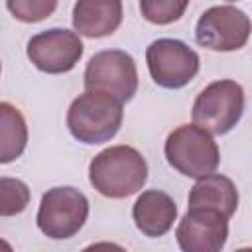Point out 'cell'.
<instances>
[{
  "label": "cell",
  "instance_id": "cell-1",
  "mask_svg": "<svg viewBox=\"0 0 252 252\" xmlns=\"http://www.w3.org/2000/svg\"><path fill=\"white\" fill-rule=\"evenodd\" d=\"M89 181L108 199H126L148 181V163L132 146H110L91 159Z\"/></svg>",
  "mask_w": 252,
  "mask_h": 252
},
{
  "label": "cell",
  "instance_id": "cell-2",
  "mask_svg": "<svg viewBox=\"0 0 252 252\" xmlns=\"http://www.w3.org/2000/svg\"><path fill=\"white\" fill-rule=\"evenodd\" d=\"M124 118V108L118 98L100 91H85L67 110V128L81 144L96 146L110 142Z\"/></svg>",
  "mask_w": 252,
  "mask_h": 252
},
{
  "label": "cell",
  "instance_id": "cell-3",
  "mask_svg": "<svg viewBox=\"0 0 252 252\" xmlns=\"http://www.w3.org/2000/svg\"><path fill=\"white\" fill-rule=\"evenodd\" d=\"M163 154L175 171L193 179L217 171L220 161V152L213 134L195 122L181 124L169 132L165 138Z\"/></svg>",
  "mask_w": 252,
  "mask_h": 252
},
{
  "label": "cell",
  "instance_id": "cell-4",
  "mask_svg": "<svg viewBox=\"0 0 252 252\" xmlns=\"http://www.w3.org/2000/svg\"><path fill=\"white\" fill-rule=\"evenodd\" d=\"M244 89L232 79H219L207 85L195 98L191 118L211 134H228L242 118Z\"/></svg>",
  "mask_w": 252,
  "mask_h": 252
},
{
  "label": "cell",
  "instance_id": "cell-5",
  "mask_svg": "<svg viewBox=\"0 0 252 252\" xmlns=\"http://www.w3.org/2000/svg\"><path fill=\"white\" fill-rule=\"evenodd\" d=\"M89 217V199L75 187H53L41 195L37 209V228L53 238L65 240L75 236Z\"/></svg>",
  "mask_w": 252,
  "mask_h": 252
},
{
  "label": "cell",
  "instance_id": "cell-6",
  "mask_svg": "<svg viewBox=\"0 0 252 252\" xmlns=\"http://www.w3.org/2000/svg\"><path fill=\"white\" fill-rule=\"evenodd\" d=\"M87 91L112 94L120 102L132 100L138 91V69L134 57L122 49H104L94 53L83 75Z\"/></svg>",
  "mask_w": 252,
  "mask_h": 252
},
{
  "label": "cell",
  "instance_id": "cell-7",
  "mask_svg": "<svg viewBox=\"0 0 252 252\" xmlns=\"http://www.w3.org/2000/svg\"><path fill=\"white\" fill-rule=\"evenodd\" d=\"M146 63L150 77L161 89H183L199 73L201 59L181 39L159 37L146 49Z\"/></svg>",
  "mask_w": 252,
  "mask_h": 252
},
{
  "label": "cell",
  "instance_id": "cell-8",
  "mask_svg": "<svg viewBox=\"0 0 252 252\" xmlns=\"http://www.w3.org/2000/svg\"><path fill=\"white\" fill-rule=\"evenodd\" d=\"M250 37V18L236 6H211L195 26V39L211 51H238Z\"/></svg>",
  "mask_w": 252,
  "mask_h": 252
},
{
  "label": "cell",
  "instance_id": "cell-9",
  "mask_svg": "<svg viewBox=\"0 0 252 252\" xmlns=\"http://www.w3.org/2000/svg\"><path fill=\"white\" fill-rule=\"evenodd\" d=\"M85 45L77 32L65 28H49L30 37L28 59L43 73L61 75L71 71L83 57Z\"/></svg>",
  "mask_w": 252,
  "mask_h": 252
},
{
  "label": "cell",
  "instance_id": "cell-10",
  "mask_svg": "<svg viewBox=\"0 0 252 252\" xmlns=\"http://www.w3.org/2000/svg\"><path fill=\"white\" fill-rule=\"evenodd\" d=\"M228 238V219L209 207H189L175 228L183 252H220Z\"/></svg>",
  "mask_w": 252,
  "mask_h": 252
},
{
  "label": "cell",
  "instance_id": "cell-11",
  "mask_svg": "<svg viewBox=\"0 0 252 252\" xmlns=\"http://www.w3.org/2000/svg\"><path fill=\"white\" fill-rule=\"evenodd\" d=\"M132 219L144 236L159 238L167 234L177 220V205L165 191L148 189L136 199L132 207Z\"/></svg>",
  "mask_w": 252,
  "mask_h": 252
},
{
  "label": "cell",
  "instance_id": "cell-12",
  "mask_svg": "<svg viewBox=\"0 0 252 252\" xmlns=\"http://www.w3.org/2000/svg\"><path fill=\"white\" fill-rule=\"evenodd\" d=\"M122 24V0H77L73 28L85 37L112 35Z\"/></svg>",
  "mask_w": 252,
  "mask_h": 252
},
{
  "label": "cell",
  "instance_id": "cell-13",
  "mask_svg": "<svg viewBox=\"0 0 252 252\" xmlns=\"http://www.w3.org/2000/svg\"><path fill=\"white\" fill-rule=\"evenodd\" d=\"M187 201L189 207H209L230 219L238 209V191L232 179L213 171L195 181Z\"/></svg>",
  "mask_w": 252,
  "mask_h": 252
},
{
  "label": "cell",
  "instance_id": "cell-14",
  "mask_svg": "<svg viewBox=\"0 0 252 252\" xmlns=\"http://www.w3.org/2000/svg\"><path fill=\"white\" fill-rule=\"evenodd\" d=\"M28 144V124L12 102L0 100V163L16 161Z\"/></svg>",
  "mask_w": 252,
  "mask_h": 252
},
{
  "label": "cell",
  "instance_id": "cell-15",
  "mask_svg": "<svg viewBox=\"0 0 252 252\" xmlns=\"http://www.w3.org/2000/svg\"><path fill=\"white\" fill-rule=\"evenodd\" d=\"M32 201L30 187L16 177H0V217H16Z\"/></svg>",
  "mask_w": 252,
  "mask_h": 252
},
{
  "label": "cell",
  "instance_id": "cell-16",
  "mask_svg": "<svg viewBox=\"0 0 252 252\" xmlns=\"http://www.w3.org/2000/svg\"><path fill=\"white\" fill-rule=\"evenodd\" d=\"M189 6V0H140V12L144 20L158 26L177 22Z\"/></svg>",
  "mask_w": 252,
  "mask_h": 252
},
{
  "label": "cell",
  "instance_id": "cell-17",
  "mask_svg": "<svg viewBox=\"0 0 252 252\" xmlns=\"http://www.w3.org/2000/svg\"><path fill=\"white\" fill-rule=\"evenodd\" d=\"M59 0H6V6L10 14L24 22V24H35L45 18H49Z\"/></svg>",
  "mask_w": 252,
  "mask_h": 252
},
{
  "label": "cell",
  "instance_id": "cell-18",
  "mask_svg": "<svg viewBox=\"0 0 252 252\" xmlns=\"http://www.w3.org/2000/svg\"><path fill=\"white\" fill-rule=\"evenodd\" d=\"M0 248H4V250H12V246H10L8 242H4L2 238H0Z\"/></svg>",
  "mask_w": 252,
  "mask_h": 252
},
{
  "label": "cell",
  "instance_id": "cell-19",
  "mask_svg": "<svg viewBox=\"0 0 252 252\" xmlns=\"http://www.w3.org/2000/svg\"><path fill=\"white\" fill-rule=\"evenodd\" d=\"M226 2H236V0H226Z\"/></svg>",
  "mask_w": 252,
  "mask_h": 252
},
{
  "label": "cell",
  "instance_id": "cell-20",
  "mask_svg": "<svg viewBox=\"0 0 252 252\" xmlns=\"http://www.w3.org/2000/svg\"><path fill=\"white\" fill-rule=\"evenodd\" d=\"M0 71H2V63H0Z\"/></svg>",
  "mask_w": 252,
  "mask_h": 252
}]
</instances>
